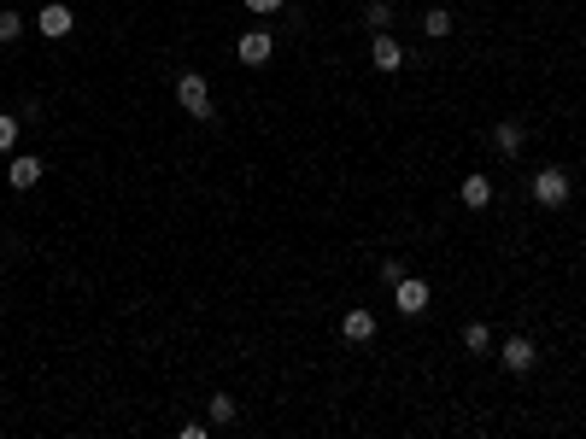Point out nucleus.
<instances>
[{
    "instance_id": "obj_10",
    "label": "nucleus",
    "mask_w": 586,
    "mask_h": 439,
    "mask_svg": "<svg viewBox=\"0 0 586 439\" xmlns=\"http://www.w3.org/2000/svg\"><path fill=\"white\" fill-rule=\"evenodd\" d=\"M493 147L505 152V159H516V152L528 147V130H522V123H498V130H493Z\"/></svg>"
},
{
    "instance_id": "obj_16",
    "label": "nucleus",
    "mask_w": 586,
    "mask_h": 439,
    "mask_svg": "<svg viewBox=\"0 0 586 439\" xmlns=\"http://www.w3.org/2000/svg\"><path fill=\"white\" fill-rule=\"evenodd\" d=\"M18 130H24V123L12 118V111H0V152H12V147H18Z\"/></svg>"
},
{
    "instance_id": "obj_13",
    "label": "nucleus",
    "mask_w": 586,
    "mask_h": 439,
    "mask_svg": "<svg viewBox=\"0 0 586 439\" xmlns=\"http://www.w3.org/2000/svg\"><path fill=\"white\" fill-rule=\"evenodd\" d=\"M423 36H428V41L452 36V12H445V6H428V18H423Z\"/></svg>"
},
{
    "instance_id": "obj_11",
    "label": "nucleus",
    "mask_w": 586,
    "mask_h": 439,
    "mask_svg": "<svg viewBox=\"0 0 586 439\" xmlns=\"http://www.w3.org/2000/svg\"><path fill=\"white\" fill-rule=\"evenodd\" d=\"M457 193H464L469 211H487V205H493V182H487V176H464V188H457Z\"/></svg>"
},
{
    "instance_id": "obj_17",
    "label": "nucleus",
    "mask_w": 586,
    "mask_h": 439,
    "mask_svg": "<svg viewBox=\"0 0 586 439\" xmlns=\"http://www.w3.org/2000/svg\"><path fill=\"white\" fill-rule=\"evenodd\" d=\"M18 36H24V18L6 6V12H0V41H18Z\"/></svg>"
},
{
    "instance_id": "obj_9",
    "label": "nucleus",
    "mask_w": 586,
    "mask_h": 439,
    "mask_svg": "<svg viewBox=\"0 0 586 439\" xmlns=\"http://www.w3.org/2000/svg\"><path fill=\"white\" fill-rule=\"evenodd\" d=\"M41 176H47V164H41V159H12V164H6V182H12V193H30Z\"/></svg>"
},
{
    "instance_id": "obj_14",
    "label": "nucleus",
    "mask_w": 586,
    "mask_h": 439,
    "mask_svg": "<svg viewBox=\"0 0 586 439\" xmlns=\"http://www.w3.org/2000/svg\"><path fill=\"white\" fill-rule=\"evenodd\" d=\"M364 24H370L375 36H382V30H393V6H387V0H370V6H364Z\"/></svg>"
},
{
    "instance_id": "obj_18",
    "label": "nucleus",
    "mask_w": 586,
    "mask_h": 439,
    "mask_svg": "<svg viewBox=\"0 0 586 439\" xmlns=\"http://www.w3.org/2000/svg\"><path fill=\"white\" fill-rule=\"evenodd\" d=\"M288 0H246V12H258V18H270V12H282Z\"/></svg>"
},
{
    "instance_id": "obj_3",
    "label": "nucleus",
    "mask_w": 586,
    "mask_h": 439,
    "mask_svg": "<svg viewBox=\"0 0 586 439\" xmlns=\"http://www.w3.org/2000/svg\"><path fill=\"white\" fill-rule=\"evenodd\" d=\"M428 299H434V293H428V281H416V276H399V281H393V310H399V317H423Z\"/></svg>"
},
{
    "instance_id": "obj_7",
    "label": "nucleus",
    "mask_w": 586,
    "mask_h": 439,
    "mask_svg": "<svg viewBox=\"0 0 586 439\" xmlns=\"http://www.w3.org/2000/svg\"><path fill=\"white\" fill-rule=\"evenodd\" d=\"M235 53H241V65H270L276 41H270V30H246L241 41H235Z\"/></svg>"
},
{
    "instance_id": "obj_8",
    "label": "nucleus",
    "mask_w": 586,
    "mask_h": 439,
    "mask_svg": "<svg viewBox=\"0 0 586 439\" xmlns=\"http://www.w3.org/2000/svg\"><path fill=\"white\" fill-rule=\"evenodd\" d=\"M340 340H346V346H370V340H375V317H370V310H346V317H340Z\"/></svg>"
},
{
    "instance_id": "obj_5",
    "label": "nucleus",
    "mask_w": 586,
    "mask_h": 439,
    "mask_svg": "<svg viewBox=\"0 0 586 439\" xmlns=\"http://www.w3.org/2000/svg\"><path fill=\"white\" fill-rule=\"evenodd\" d=\"M498 358H505V370H510V375H528V370L539 363V346H534L528 334H510L505 346H498Z\"/></svg>"
},
{
    "instance_id": "obj_1",
    "label": "nucleus",
    "mask_w": 586,
    "mask_h": 439,
    "mask_svg": "<svg viewBox=\"0 0 586 439\" xmlns=\"http://www.w3.org/2000/svg\"><path fill=\"white\" fill-rule=\"evenodd\" d=\"M176 106L205 123V118H212V82H205L200 70H183V77H176Z\"/></svg>"
},
{
    "instance_id": "obj_15",
    "label": "nucleus",
    "mask_w": 586,
    "mask_h": 439,
    "mask_svg": "<svg viewBox=\"0 0 586 439\" xmlns=\"http://www.w3.org/2000/svg\"><path fill=\"white\" fill-rule=\"evenodd\" d=\"M235 416H241V404H235L229 392H212V422H217V428H229Z\"/></svg>"
},
{
    "instance_id": "obj_12",
    "label": "nucleus",
    "mask_w": 586,
    "mask_h": 439,
    "mask_svg": "<svg viewBox=\"0 0 586 439\" xmlns=\"http://www.w3.org/2000/svg\"><path fill=\"white\" fill-rule=\"evenodd\" d=\"M464 351L487 358V351H493V329H487V322H469V329H464Z\"/></svg>"
},
{
    "instance_id": "obj_4",
    "label": "nucleus",
    "mask_w": 586,
    "mask_h": 439,
    "mask_svg": "<svg viewBox=\"0 0 586 439\" xmlns=\"http://www.w3.org/2000/svg\"><path fill=\"white\" fill-rule=\"evenodd\" d=\"M36 30L47 36V41H59V36H71V30H77V12L65 6V0H47V6L36 12Z\"/></svg>"
},
{
    "instance_id": "obj_2",
    "label": "nucleus",
    "mask_w": 586,
    "mask_h": 439,
    "mask_svg": "<svg viewBox=\"0 0 586 439\" xmlns=\"http://www.w3.org/2000/svg\"><path fill=\"white\" fill-rule=\"evenodd\" d=\"M569 193H575V182H569V170L546 164V170H539V176H534V205L557 211V205H569Z\"/></svg>"
},
{
    "instance_id": "obj_6",
    "label": "nucleus",
    "mask_w": 586,
    "mask_h": 439,
    "mask_svg": "<svg viewBox=\"0 0 586 439\" xmlns=\"http://www.w3.org/2000/svg\"><path fill=\"white\" fill-rule=\"evenodd\" d=\"M370 65H375V70H387V77H393V70H404V47L393 41V30H382V36L370 41Z\"/></svg>"
}]
</instances>
